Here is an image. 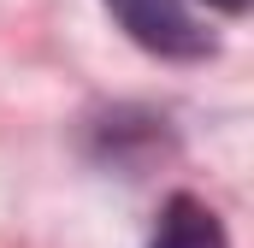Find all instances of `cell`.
Wrapping results in <instances>:
<instances>
[{
  "instance_id": "obj_1",
  "label": "cell",
  "mask_w": 254,
  "mask_h": 248,
  "mask_svg": "<svg viewBox=\"0 0 254 248\" xmlns=\"http://www.w3.org/2000/svg\"><path fill=\"white\" fill-rule=\"evenodd\" d=\"M107 12L125 24L148 54H166V60H201V54L213 48L207 30L195 24L178 0H107Z\"/></svg>"
},
{
  "instance_id": "obj_2",
  "label": "cell",
  "mask_w": 254,
  "mask_h": 248,
  "mask_svg": "<svg viewBox=\"0 0 254 248\" xmlns=\"http://www.w3.org/2000/svg\"><path fill=\"white\" fill-rule=\"evenodd\" d=\"M148 248H231V243H225L219 219H213L195 195H172V201H166V213H160V231H154V243H148Z\"/></svg>"
},
{
  "instance_id": "obj_3",
  "label": "cell",
  "mask_w": 254,
  "mask_h": 248,
  "mask_svg": "<svg viewBox=\"0 0 254 248\" xmlns=\"http://www.w3.org/2000/svg\"><path fill=\"white\" fill-rule=\"evenodd\" d=\"M207 6H219V12H243L249 0H207Z\"/></svg>"
}]
</instances>
